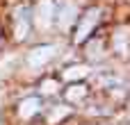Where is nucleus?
Segmentation results:
<instances>
[{"instance_id": "nucleus-1", "label": "nucleus", "mask_w": 130, "mask_h": 125, "mask_svg": "<svg viewBox=\"0 0 130 125\" xmlns=\"http://www.w3.org/2000/svg\"><path fill=\"white\" fill-rule=\"evenodd\" d=\"M98 18H101V11H98V9H89V11H85V16H82L80 23H78V30H75V43H82V41L91 34V30L96 27Z\"/></svg>"}, {"instance_id": "nucleus-2", "label": "nucleus", "mask_w": 130, "mask_h": 125, "mask_svg": "<svg viewBox=\"0 0 130 125\" xmlns=\"http://www.w3.org/2000/svg\"><path fill=\"white\" fill-rule=\"evenodd\" d=\"M53 18H55V5L50 0H41L34 9V23L39 30H48L53 25Z\"/></svg>"}, {"instance_id": "nucleus-3", "label": "nucleus", "mask_w": 130, "mask_h": 125, "mask_svg": "<svg viewBox=\"0 0 130 125\" xmlns=\"http://www.w3.org/2000/svg\"><path fill=\"white\" fill-rule=\"evenodd\" d=\"M57 46H39V48H34L32 52H30V57H27V64L32 66V68H39V66H43V64H48L55 55H57Z\"/></svg>"}, {"instance_id": "nucleus-4", "label": "nucleus", "mask_w": 130, "mask_h": 125, "mask_svg": "<svg viewBox=\"0 0 130 125\" xmlns=\"http://www.w3.org/2000/svg\"><path fill=\"white\" fill-rule=\"evenodd\" d=\"M78 18V7L71 2V0H64L57 9V20H59V27L62 30H69L73 25V20Z\"/></svg>"}, {"instance_id": "nucleus-5", "label": "nucleus", "mask_w": 130, "mask_h": 125, "mask_svg": "<svg viewBox=\"0 0 130 125\" xmlns=\"http://www.w3.org/2000/svg\"><path fill=\"white\" fill-rule=\"evenodd\" d=\"M27 23H30L27 9H25V7H18V9L14 11V34H16L18 41L27 36Z\"/></svg>"}, {"instance_id": "nucleus-6", "label": "nucleus", "mask_w": 130, "mask_h": 125, "mask_svg": "<svg viewBox=\"0 0 130 125\" xmlns=\"http://www.w3.org/2000/svg\"><path fill=\"white\" fill-rule=\"evenodd\" d=\"M39 109H41V100H39V98H25V100L18 105V114H21V118H32Z\"/></svg>"}, {"instance_id": "nucleus-7", "label": "nucleus", "mask_w": 130, "mask_h": 125, "mask_svg": "<svg viewBox=\"0 0 130 125\" xmlns=\"http://www.w3.org/2000/svg\"><path fill=\"white\" fill-rule=\"evenodd\" d=\"M87 96V89L85 87H71L69 91H66V98L71 100V102H78V100H82Z\"/></svg>"}, {"instance_id": "nucleus-8", "label": "nucleus", "mask_w": 130, "mask_h": 125, "mask_svg": "<svg viewBox=\"0 0 130 125\" xmlns=\"http://www.w3.org/2000/svg\"><path fill=\"white\" fill-rule=\"evenodd\" d=\"M85 75H87L85 66H73V68H66V73H64L66 80H75V77H85Z\"/></svg>"}, {"instance_id": "nucleus-9", "label": "nucleus", "mask_w": 130, "mask_h": 125, "mask_svg": "<svg viewBox=\"0 0 130 125\" xmlns=\"http://www.w3.org/2000/svg\"><path fill=\"white\" fill-rule=\"evenodd\" d=\"M43 89H46V93H53V89H55V82H46V84H43Z\"/></svg>"}]
</instances>
